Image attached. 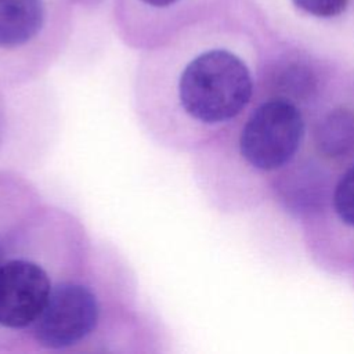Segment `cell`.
<instances>
[{
  "label": "cell",
  "mask_w": 354,
  "mask_h": 354,
  "mask_svg": "<svg viewBox=\"0 0 354 354\" xmlns=\"http://www.w3.org/2000/svg\"><path fill=\"white\" fill-rule=\"evenodd\" d=\"M169 343L127 259L94 238L88 257L58 286L21 354H149L169 351Z\"/></svg>",
  "instance_id": "6da1fadb"
},
{
  "label": "cell",
  "mask_w": 354,
  "mask_h": 354,
  "mask_svg": "<svg viewBox=\"0 0 354 354\" xmlns=\"http://www.w3.org/2000/svg\"><path fill=\"white\" fill-rule=\"evenodd\" d=\"M253 80L245 61L224 47L170 48L148 57L133 83L138 126L159 148L191 152L249 104Z\"/></svg>",
  "instance_id": "7a4b0ae2"
},
{
  "label": "cell",
  "mask_w": 354,
  "mask_h": 354,
  "mask_svg": "<svg viewBox=\"0 0 354 354\" xmlns=\"http://www.w3.org/2000/svg\"><path fill=\"white\" fill-rule=\"evenodd\" d=\"M93 235L72 210L44 201L0 263V354H21L58 286L86 261Z\"/></svg>",
  "instance_id": "3957f363"
},
{
  "label": "cell",
  "mask_w": 354,
  "mask_h": 354,
  "mask_svg": "<svg viewBox=\"0 0 354 354\" xmlns=\"http://www.w3.org/2000/svg\"><path fill=\"white\" fill-rule=\"evenodd\" d=\"M303 133L299 109L286 100H271L250 113L239 131L236 148L252 167L274 170L293 158Z\"/></svg>",
  "instance_id": "277c9868"
},
{
  "label": "cell",
  "mask_w": 354,
  "mask_h": 354,
  "mask_svg": "<svg viewBox=\"0 0 354 354\" xmlns=\"http://www.w3.org/2000/svg\"><path fill=\"white\" fill-rule=\"evenodd\" d=\"M44 201L29 177L12 169H0V263L14 234Z\"/></svg>",
  "instance_id": "5b68a950"
},
{
  "label": "cell",
  "mask_w": 354,
  "mask_h": 354,
  "mask_svg": "<svg viewBox=\"0 0 354 354\" xmlns=\"http://www.w3.org/2000/svg\"><path fill=\"white\" fill-rule=\"evenodd\" d=\"M44 25L41 0H0V54L21 55Z\"/></svg>",
  "instance_id": "8992f818"
},
{
  "label": "cell",
  "mask_w": 354,
  "mask_h": 354,
  "mask_svg": "<svg viewBox=\"0 0 354 354\" xmlns=\"http://www.w3.org/2000/svg\"><path fill=\"white\" fill-rule=\"evenodd\" d=\"M315 137L324 155L344 156L354 148V113L344 108L329 112L318 124Z\"/></svg>",
  "instance_id": "52a82bcc"
},
{
  "label": "cell",
  "mask_w": 354,
  "mask_h": 354,
  "mask_svg": "<svg viewBox=\"0 0 354 354\" xmlns=\"http://www.w3.org/2000/svg\"><path fill=\"white\" fill-rule=\"evenodd\" d=\"M333 203L339 217L354 227V165L343 174L336 185Z\"/></svg>",
  "instance_id": "ba28073f"
},
{
  "label": "cell",
  "mask_w": 354,
  "mask_h": 354,
  "mask_svg": "<svg viewBox=\"0 0 354 354\" xmlns=\"http://www.w3.org/2000/svg\"><path fill=\"white\" fill-rule=\"evenodd\" d=\"M296 7L318 18H332L344 11L348 0H292Z\"/></svg>",
  "instance_id": "9c48e42d"
},
{
  "label": "cell",
  "mask_w": 354,
  "mask_h": 354,
  "mask_svg": "<svg viewBox=\"0 0 354 354\" xmlns=\"http://www.w3.org/2000/svg\"><path fill=\"white\" fill-rule=\"evenodd\" d=\"M145 4L152 6V7H167L173 3H176L177 0H142Z\"/></svg>",
  "instance_id": "30bf717a"
}]
</instances>
